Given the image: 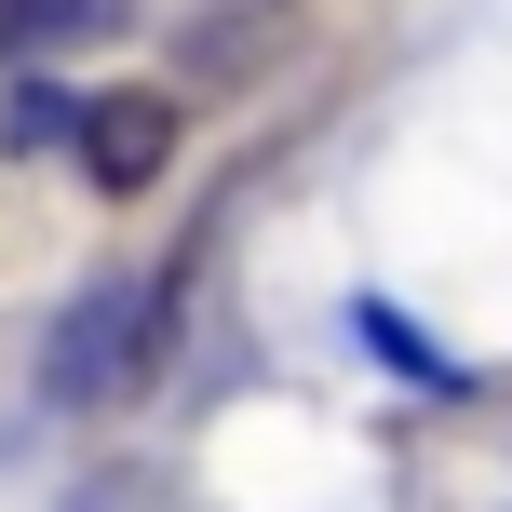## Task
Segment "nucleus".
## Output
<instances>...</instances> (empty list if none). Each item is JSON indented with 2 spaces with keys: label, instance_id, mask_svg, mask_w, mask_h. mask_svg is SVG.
<instances>
[{
  "label": "nucleus",
  "instance_id": "nucleus-1",
  "mask_svg": "<svg viewBox=\"0 0 512 512\" xmlns=\"http://www.w3.org/2000/svg\"><path fill=\"white\" fill-rule=\"evenodd\" d=\"M162 351H176V297L162 283H81L68 297V324H54V351H41V405H68V418H108V405H135V391L162 378Z\"/></svg>",
  "mask_w": 512,
  "mask_h": 512
},
{
  "label": "nucleus",
  "instance_id": "nucleus-2",
  "mask_svg": "<svg viewBox=\"0 0 512 512\" xmlns=\"http://www.w3.org/2000/svg\"><path fill=\"white\" fill-rule=\"evenodd\" d=\"M68 149H81V176H95L108 203H135V189L176 162V95H149V81H135V95H95Z\"/></svg>",
  "mask_w": 512,
  "mask_h": 512
},
{
  "label": "nucleus",
  "instance_id": "nucleus-3",
  "mask_svg": "<svg viewBox=\"0 0 512 512\" xmlns=\"http://www.w3.org/2000/svg\"><path fill=\"white\" fill-rule=\"evenodd\" d=\"M0 135H14V149H68V135H81V95H54V81H14V95H0Z\"/></svg>",
  "mask_w": 512,
  "mask_h": 512
},
{
  "label": "nucleus",
  "instance_id": "nucleus-4",
  "mask_svg": "<svg viewBox=\"0 0 512 512\" xmlns=\"http://www.w3.org/2000/svg\"><path fill=\"white\" fill-rule=\"evenodd\" d=\"M364 337H378V351L405 364L418 391H459V364H445V351H432V337H418V324H405V310H391V297H364Z\"/></svg>",
  "mask_w": 512,
  "mask_h": 512
},
{
  "label": "nucleus",
  "instance_id": "nucleus-5",
  "mask_svg": "<svg viewBox=\"0 0 512 512\" xmlns=\"http://www.w3.org/2000/svg\"><path fill=\"white\" fill-rule=\"evenodd\" d=\"M14 41H41V0H0V54Z\"/></svg>",
  "mask_w": 512,
  "mask_h": 512
}]
</instances>
